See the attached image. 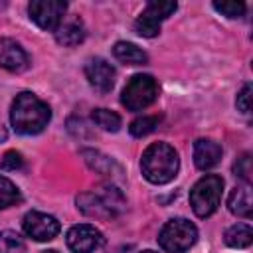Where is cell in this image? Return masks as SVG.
I'll list each match as a JSON object with an SVG mask.
<instances>
[{
	"label": "cell",
	"instance_id": "7402d4cb",
	"mask_svg": "<svg viewBox=\"0 0 253 253\" xmlns=\"http://www.w3.org/2000/svg\"><path fill=\"white\" fill-rule=\"evenodd\" d=\"M158 123H160V117H150V115H144V117L134 119V121L130 123V126H128V130H130V134H132V136L142 138V136L150 134V132H152V130L158 126Z\"/></svg>",
	"mask_w": 253,
	"mask_h": 253
},
{
	"label": "cell",
	"instance_id": "9c48e42d",
	"mask_svg": "<svg viewBox=\"0 0 253 253\" xmlns=\"http://www.w3.org/2000/svg\"><path fill=\"white\" fill-rule=\"evenodd\" d=\"M65 241H67V247L71 249V253H93L95 249H99L105 243V237L95 225L79 223L67 231Z\"/></svg>",
	"mask_w": 253,
	"mask_h": 253
},
{
	"label": "cell",
	"instance_id": "5b68a950",
	"mask_svg": "<svg viewBox=\"0 0 253 253\" xmlns=\"http://www.w3.org/2000/svg\"><path fill=\"white\" fill-rule=\"evenodd\" d=\"M198 239V229L184 217L170 219L158 233V245L168 253H184Z\"/></svg>",
	"mask_w": 253,
	"mask_h": 253
},
{
	"label": "cell",
	"instance_id": "83f0119b",
	"mask_svg": "<svg viewBox=\"0 0 253 253\" xmlns=\"http://www.w3.org/2000/svg\"><path fill=\"white\" fill-rule=\"evenodd\" d=\"M43 253H59V251H55V249H49V251H43Z\"/></svg>",
	"mask_w": 253,
	"mask_h": 253
},
{
	"label": "cell",
	"instance_id": "7c38bea8",
	"mask_svg": "<svg viewBox=\"0 0 253 253\" xmlns=\"http://www.w3.org/2000/svg\"><path fill=\"white\" fill-rule=\"evenodd\" d=\"M0 67L12 73H22L30 67V57L20 43H16L10 38H2L0 40Z\"/></svg>",
	"mask_w": 253,
	"mask_h": 253
},
{
	"label": "cell",
	"instance_id": "d4e9b609",
	"mask_svg": "<svg viewBox=\"0 0 253 253\" xmlns=\"http://www.w3.org/2000/svg\"><path fill=\"white\" fill-rule=\"evenodd\" d=\"M22 166H24V158H22L20 152H14V150L6 152L4 158H2V162H0V168L2 170H18Z\"/></svg>",
	"mask_w": 253,
	"mask_h": 253
},
{
	"label": "cell",
	"instance_id": "ba28073f",
	"mask_svg": "<svg viewBox=\"0 0 253 253\" xmlns=\"http://www.w3.org/2000/svg\"><path fill=\"white\" fill-rule=\"evenodd\" d=\"M65 10H67V4L59 0H34L28 4L30 18L42 30H47V32L57 30V26L65 18Z\"/></svg>",
	"mask_w": 253,
	"mask_h": 253
},
{
	"label": "cell",
	"instance_id": "8992f818",
	"mask_svg": "<svg viewBox=\"0 0 253 253\" xmlns=\"http://www.w3.org/2000/svg\"><path fill=\"white\" fill-rule=\"evenodd\" d=\"M158 97V83L152 75L138 73L128 79V83L123 89L121 103L128 111H142L148 105H152Z\"/></svg>",
	"mask_w": 253,
	"mask_h": 253
},
{
	"label": "cell",
	"instance_id": "3957f363",
	"mask_svg": "<svg viewBox=\"0 0 253 253\" xmlns=\"http://www.w3.org/2000/svg\"><path fill=\"white\" fill-rule=\"evenodd\" d=\"M125 206V196L115 186H99L97 190L77 196V208L89 217H115Z\"/></svg>",
	"mask_w": 253,
	"mask_h": 253
},
{
	"label": "cell",
	"instance_id": "cb8c5ba5",
	"mask_svg": "<svg viewBox=\"0 0 253 253\" xmlns=\"http://www.w3.org/2000/svg\"><path fill=\"white\" fill-rule=\"evenodd\" d=\"M213 8L227 18H241L245 14L243 2H213Z\"/></svg>",
	"mask_w": 253,
	"mask_h": 253
},
{
	"label": "cell",
	"instance_id": "ffe728a7",
	"mask_svg": "<svg viewBox=\"0 0 253 253\" xmlns=\"http://www.w3.org/2000/svg\"><path fill=\"white\" fill-rule=\"evenodd\" d=\"M20 202H22V196H20V190L16 188V184L0 174V210H6Z\"/></svg>",
	"mask_w": 253,
	"mask_h": 253
},
{
	"label": "cell",
	"instance_id": "277c9868",
	"mask_svg": "<svg viewBox=\"0 0 253 253\" xmlns=\"http://www.w3.org/2000/svg\"><path fill=\"white\" fill-rule=\"evenodd\" d=\"M223 192V180L217 174H206L202 176L190 190V206L198 217H210L219 202Z\"/></svg>",
	"mask_w": 253,
	"mask_h": 253
},
{
	"label": "cell",
	"instance_id": "52a82bcc",
	"mask_svg": "<svg viewBox=\"0 0 253 253\" xmlns=\"http://www.w3.org/2000/svg\"><path fill=\"white\" fill-rule=\"evenodd\" d=\"M176 2H170V0H154V2H148L146 8L142 10V14L136 18L134 22V30L138 36L142 38H154L158 32H160V24L170 18L174 12H176Z\"/></svg>",
	"mask_w": 253,
	"mask_h": 253
},
{
	"label": "cell",
	"instance_id": "f1b7e54d",
	"mask_svg": "<svg viewBox=\"0 0 253 253\" xmlns=\"http://www.w3.org/2000/svg\"><path fill=\"white\" fill-rule=\"evenodd\" d=\"M142 253H156V251H142Z\"/></svg>",
	"mask_w": 253,
	"mask_h": 253
},
{
	"label": "cell",
	"instance_id": "4fadbf2b",
	"mask_svg": "<svg viewBox=\"0 0 253 253\" xmlns=\"http://www.w3.org/2000/svg\"><path fill=\"white\" fill-rule=\"evenodd\" d=\"M221 158V146L210 138H200L194 144V162L200 170H211L219 164Z\"/></svg>",
	"mask_w": 253,
	"mask_h": 253
},
{
	"label": "cell",
	"instance_id": "44dd1931",
	"mask_svg": "<svg viewBox=\"0 0 253 253\" xmlns=\"http://www.w3.org/2000/svg\"><path fill=\"white\" fill-rule=\"evenodd\" d=\"M0 253H26V243L12 229L0 231Z\"/></svg>",
	"mask_w": 253,
	"mask_h": 253
},
{
	"label": "cell",
	"instance_id": "ac0fdd59",
	"mask_svg": "<svg viewBox=\"0 0 253 253\" xmlns=\"http://www.w3.org/2000/svg\"><path fill=\"white\" fill-rule=\"evenodd\" d=\"M81 154H83L85 162L89 164V168H93L95 172H99V174H103V176H111L113 170L119 172V166H117L109 156H105V154H101V152H97V150H83Z\"/></svg>",
	"mask_w": 253,
	"mask_h": 253
},
{
	"label": "cell",
	"instance_id": "484cf974",
	"mask_svg": "<svg viewBox=\"0 0 253 253\" xmlns=\"http://www.w3.org/2000/svg\"><path fill=\"white\" fill-rule=\"evenodd\" d=\"M237 109L241 113H249L251 111V85H243V89L237 93Z\"/></svg>",
	"mask_w": 253,
	"mask_h": 253
},
{
	"label": "cell",
	"instance_id": "6da1fadb",
	"mask_svg": "<svg viewBox=\"0 0 253 253\" xmlns=\"http://www.w3.org/2000/svg\"><path fill=\"white\" fill-rule=\"evenodd\" d=\"M51 119L49 107L34 93L22 91L16 95L10 107V123L20 134H38L42 132Z\"/></svg>",
	"mask_w": 253,
	"mask_h": 253
},
{
	"label": "cell",
	"instance_id": "603a6c76",
	"mask_svg": "<svg viewBox=\"0 0 253 253\" xmlns=\"http://www.w3.org/2000/svg\"><path fill=\"white\" fill-rule=\"evenodd\" d=\"M233 174H235L237 178H241L245 184H249V180H251V154H249V152H243V154L235 160V164H233Z\"/></svg>",
	"mask_w": 253,
	"mask_h": 253
},
{
	"label": "cell",
	"instance_id": "8fae6325",
	"mask_svg": "<svg viewBox=\"0 0 253 253\" xmlns=\"http://www.w3.org/2000/svg\"><path fill=\"white\" fill-rule=\"evenodd\" d=\"M115 75V67L103 57H93L85 63V77L89 85L99 93H109L113 89Z\"/></svg>",
	"mask_w": 253,
	"mask_h": 253
},
{
	"label": "cell",
	"instance_id": "4316f807",
	"mask_svg": "<svg viewBox=\"0 0 253 253\" xmlns=\"http://www.w3.org/2000/svg\"><path fill=\"white\" fill-rule=\"evenodd\" d=\"M6 138H8V130H6V126H4V123L0 119V142H4Z\"/></svg>",
	"mask_w": 253,
	"mask_h": 253
},
{
	"label": "cell",
	"instance_id": "9a60e30c",
	"mask_svg": "<svg viewBox=\"0 0 253 253\" xmlns=\"http://www.w3.org/2000/svg\"><path fill=\"white\" fill-rule=\"evenodd\" d=\"M229 211L239 215V217H251V210H253V198H251V186L249 184H239L237 188H233V192L229 194L227 200Z\"/></svg>",
	"mask_w": 253,
	"mask_h": 253
},
{
	"label": "cell",
	"instance_id": "d6986e66",
	"mask_svg": "<svg viewBox=\"0 0 253 253\" xmlns=\"http://www.w3.org/2000/svg\"><path fill=\"white\" fill-rule=\"evenodd\" d=\"M91 119L99 128H103L107 132H117L121 128V117L109 109H95L91 113Z\"/></svg>",
	"mask_w": 253,
	"mask_h": 253
},
{
	"label": "cell",
	"instance_id": "5bb4252c",
	"mask_svg": "<svg viewBox=\"0 0 253 253\" xmlns=\"http://www.w3.org/2000/svg\"><path fill=\"white\" fill-rule=\"evenodd\" d=\"M83 40H85V26H83V22L77 16L69 18V20L63 18V22L55 30V42L59 45L73 47V45H79Z\"/></svg>",
	"mask_w": 253,
	"mask_h": 253
},
{
	"label": "cell",
	"instance_id": "30bf717a",
	"mask_svg": "<svg viewBox=\"0 0 253 253\" xmlns=\"http://www.w3.org/2000/svg\"><path fill=\"white\" fill-rule=\"evenodd\" d=\"M22 227H24V233L34 241H51L61 229L59 221L53 215H47L42 211H28L24 215Z\"/></svg>",
	"mask_w": 253,
	"mask_h": 253
},
{
	"label": "cell",
	"instance_id": "e0dca14e",
	"mask_svg": "<svg viewBox=\"0 0 253 253\" xmlns=\"http://www.w3.org/2000/svg\"><path fill=\"white\" fill-rule=\"evenodd\" d=\"M225 243L229 247H235V249H243V247H249L251 241H253V231L247 223H235L231 225L227 231H225Z\"/></svg>",
	"mask_w": 253,
	"mask_h": 253
},
{
	"label": "cell",
	"instance_id": "7a4b0ae2",
	"mask_svg": "<svg viewBox=\"0 0 253 253\" xmlns=\"http://www.w3.org/2000/svg\"><path fill=\"white\" fill-rule=\"evenodd\" d=\"M180 168V158L174 146L166 142H154L150 144L140 158V170L142 176L152 184H168L176 178Z\"/></svg>",
	"mask_w": 253,
	"mask_h": 253
},
{
	"label": "cell",
	"instance_id": "2e32d148",
	"mask_svg": "<svg viewBox=\"0 0 253 253\" xmlns=\"http://www.w3.org/2000/svg\"><path fill=\"white\" fill-rule=\"evenodd\" d=\"M113 55L125 65H144L148 61V55L130 42H117L113 47Z\"/></svg>",
	"mask_w": 253,
	"mask_h": 253
}]
</instances>
